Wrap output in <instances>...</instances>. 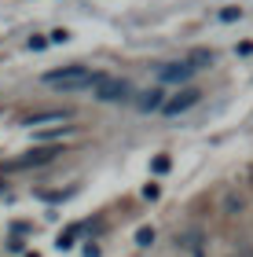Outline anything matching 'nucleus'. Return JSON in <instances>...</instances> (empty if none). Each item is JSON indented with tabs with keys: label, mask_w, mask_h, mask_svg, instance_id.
<instances>
[{
	"label": "nucleus",
	"mask_w": 253,
	"mask_h": 257,
	"mask_svg": "<svg viewBox=\"0 0 253 257\" xmlns=\"http://www.w3.org/2000/svg\"><path fill=\"white\" fill-rule=\"evenodd\" d=\"M227 257H253L249 250H238V253H227Z\"/></svg>",
	"instance_id": "obj_15"
},
{
	"label": "nucleus",
	"mask_w": 253,
	"mask_h": 257,
	"mask_svg": "<svg viewBox=\"0 0 253 257\" xmlns=\"http://www.w3.org/2000/svg\"><path fill=\"white\" fill-rule=\"evenodd\" d=\"M44 44H48V41H44V37H30V48H33V52H41V48H44Z\"/></svg>",
	"instance_id": "obj_14"
},
{
	"label": "nucleus",
	"mask_w": 253,
	"mask_h": 257,
	"mask_svg": "<svg viewBox=\"0 0 253 257\" xmlns=\"http://www.w3.org/2000/svg\"><path fill=\"white\" fill-rule=\"evenodd\" d=\"M209 63H213V52H191V59H187V66H191V70L209 66Z\"/></svg>",
	"instance_id": "obj_8"
},
{
	"label": "nucleus",
	"mask_w": 253,
	"mask_h": 257,
	"mask_svg": "<svg viewBox=\"0 0 253 257\" xmlns=\"http://www.w3.org/2000/svg\"><path fill=\"white\" fill-rule=\"evenodd\" d=\"M55 155H63V151H59V147H33V151H26V155L4 162V169H8V173H15V169H37V166L55 162Z\"/></svg>",
	"instance_id": "obj_2"
},
{
	"label": "nucleus",
	"mask_w": 253,
	"mask_h": 257,
	"mask_svg": "<svg viewBox=\"0 0 253 257\" xmlns=\"http://www.w3.org/2000/svg\"><path fill=\"white\" fill-rule=\"evenodd\" d=\"M92 92H96L99 99H107V103H118V99H129L132 85H129V81H121V77H107V74H99L96 81H92Z\"/></svg>",
	"instance_id": "obj_3"
},
{
	"label": "nucleus",
	"mask_w": 253,
	"mask_h": 257,
	"mask_svg": "<svg viewBox=\"0 0 253 257\" xmlns=\"http://www.w3.org/2000/svg\"><path fill=\"white\" fill-rule=\"evenodd\" d=\"M165 169H169V158L158 155V158H154V173H165Z\"/></svg>",
	"instance_id": "obj_12"
},
{
	"label": "nucleus",
	"mask_w": 253,
	"mask_h": 257,
	"mask_svg": "<svg viewBox=\"0 0 253 257\" xmlns=\"http://www.w3.org/2000/svg\"><path fill=\"white\" fill-rule=\"evenodd\" d=\"M99 74H92L88 66H63V70H52V74H44V81L55 88H92V81Z\"/></svg>",
	"instance_id": "obj_1"
},
{
	"label": "nucleus",
	"mask_w": 253,
	"mask_h": 257,
	"mask_svg": "<svg viewBox=\"0 0 253 257\" xmlns=\"http://www.w3.org/2000/svg\"><path fill=\"white\" fill-rule=\"evenodd\" d=\"M198 99H202L198 88H180L176 96H169V99L162 103V114H169V118H172V114H183V110H191Z\"/></svg>",
	"instance_id": "obj_4"
},
{
	"label": "nucleus",
	"mask_w": 253,
	"mask_h": 257,
	"mask_svg": "<svg viewBox=\"0 0 253 257\" xmlns=\"http://www.w3.org/2000/svg\"><path fill=\"white\" fill-rule=\"evenodd\" d=\"M0 195H4V177H0Z\"/></svg>",
	"instance_id": "obj_16"
},
{
	"label": "nucleus",
	"mask_w": 253,
	"mask_h": 257,
	"mask_svg": "<svg viewBox=\"0 0 253 257\" xmlns=\"http://www.w3.org/2000/svg\"><path fill=\"white\" fill-rule=\"evenodd\" d=\"M70 118V110L66 107H55V110H37V114H26L22 125H48V121H66Z\"/></svg>",
	"instance_id": "obj_5"
},
{
	"label": "nucleus",
	"mask_w": 253,
	"mask_h": 257,
	"mask_svg": "<svg viewBox=\"0 0 253 257\" xmlns=\"http://www.w3.org/2000/svg\"><path fill=\"white\" fill-rule=\"evenodd\" d=\"M66 37H70V33H66V30H55V33H52V37H48V41H55V44H63Z\"/></svg>",
	"instance_id": "obj_13"
},
{
	"label": "nucleus",
	"mask_w": 253,
	"mask_h": 257,
	"mask_svg": "<svg viewBox=\"0 0 253 257\" xmlns=\"http://www.w3.org/2000/svg\"><path fill=\"white\" fill-rule=\"evenodd\" d=\"M191 74H194V70L187 63H165L162 66V81H169V85H183Z\"/></svg>",
	"instance_id": "obj_6"
},
{
	"label": "nucleus",
	"mask_w": 253,
	"mask_h": 257,
	"mask_svg": "<svg viewBox=\"0 0 253 257\" xmlns=\"http://www.w3.org/2000/svg\"><path fill=\"white\" fill-rule=\"evenodd\" d=\"M180 242H183V246H187L191 253H202V235H198V231H187V235H183Z\"/></svg>",
	"instance_id": "obj_9"
},
{
	"label": "nucleus",
	"mask_w": 253,
	"mask_h": 257,
	"mask_svg": "<svg viewBox=\"0 0 253 257\" xmlns=\"http://www.w3.org/2000/svg\"><path fill=\"white\" fill-rule=\"evenodd\" d=\"M162 88H151V92H143V99H140V110H162Z\"/></svg>",
	"instance_id": "obj_7"
},
{
	"label": "nucleus",
	"mask_w": 253,
	"mask_h": 257,
	"mask_svg": "<svg viewBox=\"0 0 253 257\" xmlns=\"http://www.w3.org/2000/svg\"><path fill=\"white\" fill-rule=\"evenodd\" d=\"M238 15H242V11H238V8H224V11H220V19H224V22H235Z\"/></svg>",
	"instance_id": "obj_11"
},
{
	"label": "nucleus",
	"mask_w": 253,
	"mask_h": 257,
	"mask_svg": "<svg viewBox=\"0 0 253 257\" xmlns=\"http://www.w3.org/2000/svg\"><path fill=\"white\" fill-rule=\"evenodd\" d=\"M136 242H140V246H151L154 242V228H140L136 231Z\"/></svg>",
	"instance_id": "obj_10"
}]
</instances>
